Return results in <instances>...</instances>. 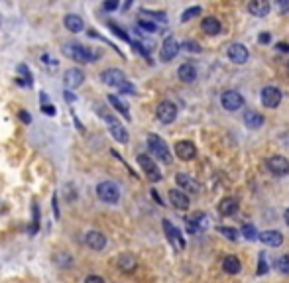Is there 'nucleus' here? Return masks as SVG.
Instances as JSON below:
<instances>
[{
	"label": "nucleus",
	"instance_id": "nucleus-1",
	"mask_svg": "<svg viewBox=\"0 0 289 283\" xmlns=\"http://www.w3.org/2000/svg\"><path fill=\"white\" fill-rule=\"evenodd\" d=\"M101 81L105 85H109L112 89H118L124 94H136V87L128 81V77L124 75V71L120 69H107L101 73Z\"/></svg>",
	"mask_w": 289,
	"mask_h": 283
},
{
	"label": "nucleus",
	"instance_id": "nucleus-2",
	"mask_svg": "<svg viewBox=\"0 0 289 283\" xmlns=\"http://www.w3.org/2000/svg\"><path fill=\"white\" fill-rule=\"evenodd\" d=\"M63 55L77 61V63H92L94 59L101 57V51H94L92 47L89 46H81V44H67L63 46Z\"/></svg>",
	"mask_w": 289,
	"mask_h": 283
},
{
	"label": "nucleus",
	"instance_id": "nucleus-3",
	"mask_svg": "<svg viewBox=\"0 0 289 283\" xmlns=\"http://www.w3.org/2000/svg\"><path fill=\"white\" fill-rule=\"evenodd\" d=\"M148 148H150L152 156L157 158L159 162H163V164H171L169 148H167V144L161 140L157 134H150V136H148Z\"/></svg>",
	"mask_w": 289,
	"mask_h": 283
},
{
	"label": "nucleus",
	"instance_id": "nucleus-4",
	"mask_svg": "<svg viewBox=\"0 0 289 283\" xmlns=\"http://www.w3.org/2000/svg\"><path fill=\"white\" fill-rule=\"evenodd\" d=\"M97 197L103 201V203H109V205H116L118 199H120V187L112 181H103L97 185Z\"/></svg>",
	"mask_w": 289,
	"mask_h": 283
},
{
	"label": "nucleus",
	"instance_id": "nucleus-5",
	"mask_svg": "<svg viewBox=\"0 0 289 283\" xmlns=\"http://www.w3.org/2000/svg\"><path fill=\"white\" fill-rule=\"evenodd\" d=\"M163 232H165V236H167V240H169V244L177 250V252H181L183 248H185V238H183V232L179 230L177 226H173L167 218L163 220Z\"/></svg>",
	"mask_w": 289,
	"mask_h": 283
},
{
	"label": "nucleus",
	"instance_id": "nucleus-6",
	"mask_svg": "<svg viewBox=\"0 0 289 283\" xmlns=\"http://www.w3.org/2000/svg\"><path fill=\"white\" fill-rule=\"evenodd\" d=\"M156 116L157 120L163 122V124H171V122H175V118H177V106H175L171 100H163V102L157 104Z\"/></svg>",
	"mask_w": 289,
	"mask_h": 283
},
{
	"label": "nucleus",
	"instance_id": "nucleus-7",
	"mask_svg": "<svg viewBox=\"0 0 289 283\" xmlns=\"http://www.w3.org/2000/svg\"><path fill=\"white\" fill-rule=\"evenodd\" d=\"M138 164L144 169V173L148 175L150 181H159V179H161V171H159V167H157L156 162H154L150 156L140 154V156H138Z\"/></svg>",
	"mask_w": 289,
	"mask_h": 283
},
{
	"label": "nucleus",
	"instance_id": "nucleus-8",
	"mask_svg": "<svg viewBox=\"0 0 289 283\" xmlns=\"http://www.w3.org/2000/svg\"><path fill=\"white\" fill-rule=\"evenodd\" d=\"M221 104H223L224 110L234 112V110H240L244 106V98H242V94L238 91H226L221 96Z\"/></svg>",
	"mask_w": 289,
	"mask_h": 283
},
{
	"label": "nucleus",
	"instance_id": "nucleus-9",
	"mask_svg": "<svg viewBox=\"0 0 289 283\" xmlns=\"http://www.w3.org/2000/svg\"><path fill=\"white\" fill-rule=\"evenodd\" d=\"M179 44L175 38H165L163 40V44L159 47V59L161 61H171V59H175L179 53Z\"/></svg>",
	"mask_w": 289,
	"mask_h": 283
},
{
	"label": "nucleus",
	"instance_id": "nucleus-10",
	"mask_svg": "<svg viewBox=\"0 0 289 283\" xmlns=\"http://www.w3.org/2000/svg\"><path fill=\"white\" fill-rule=\"evenodd\" d=\"M260 98H262V104H264V106H267V108H277L279 102H281V91H279L277 87H264Z\"/></svg>",
	"mask_w": 289,
	"mask_h": 283
},
{
	"label": "nucleus",
	"instance_id": "nucleus-11",
	"mask_svg": "<svg viewBox=\"0 0 289 283\" xmlns=\"http://www.w3.org/2000/svg\"><path fill=\"white\" fill-rule=\"evenodd\" d=\"M175 154H177L179 160H183V162H191V160H195V156H197V148H195V144L189 140H181L175 144Z\"/></svg>",
	"mask_w": 289,
	"mask_h": 283
},
{
	"label": "nucleus",
	"instance_id": "nucleus-12",
	"mask_svg": "<svg viewBox=\"0 0 289 283\" xmlns=\"http://www.w3.org/2000/svg\"><path fill=\"white\" fill-rule=\"evenodd\" d=\"M267 169H269L273 175H287L289 162L283 156H269V158H267Z\"/></svg>",
	"mask_w": 289,
	"mask_h": 283
},
{
	"label": "nucleus",
	"instance_id": "nucleus-13",
	"mask_svg": "<svg viewBox=\"0 0 289 283\" xmlns=\"http://www.w3.org/2000/svg\"><path fill=\"white\" fill-rule=\"evenodd\" d=\"M226 55H228V59L232 61V63H236V65H242L248 61V49H246L242 44H232V46L228 47V51H226Z\"/></svg>",
	"mask_w": 289,
	"mask_h": 283
},
{
	"label": "nucleus",
	"instance_id": "nucleus-14",
	"mask_svg": "<svg viewBox=\"0 0 289 283\" xmlns=\"http://www.w3.org/2000/svg\"><path fill=\"white\" fill-rule=\"evenodd\" d=\"M83 81H85V75H83V71L81 69H67L65 75H63V83H65L67 89H77V87H81L83 85Z\"/></svg>",
	"mask_w": 289,
	"mask_h": 283
},
{
	"label": "nucleus",
	"instance_id": "nucleus-15",
	"mask_svg": "<svg viewBox=\"0 0 289 283\" xmlns=\"http://www.w3.org/2000/svg\"><path fill=\"white\" fill-rule=\"evenodd\" d=\"M169 201H171V205L179 209V211H187L189 209V197H187V193H183L181 189H171L169 191Z\"/></svg>",
	"mask_w": 289,
	"mask_h": 283
},
{
	"label": "nucleus",
	"instance_id": "nucleus-16",
	"mask_svg": "<svg viewBox=\"0 0 289 283\" xmlns=\"http://www.w3.org/2000/svg\"><path fill=\"white\" fill-rule=\"evenodd\" d=\"M87 246H89L90 250H94V252L105 250V246H107V236L103 234V232H99V230H90L89 234H87Z\"/></svg>",
	"mask_w": 289,
	"mask_h": 283
},
{
	"label": "nucleus",
	"instance_id": "nucleus-17",
	"mask_svg": "<svg viewBox=\"0 0 289 283\" xmlns=\"http://www.w3.org/2000/svg\"><path fill=\"white\" fill-rule=\"evenodd\" d=\"M258 240H262L269 248H277L283 244V234L277 230H264L262 234H258Z\"/></svg>",
	"mask_w": 289,
	"mask_h": 283
},
{
	"label": "nucleus",
	"instance_id": "nucleus-18",
	"mask_svg": "<svg viewBox=\"0 0 289 283\" xmlns=\"http://www.w3.org/2000/svg\"><path fill=\"white\" fill-rule=\"evenodd\" d=\"M269 2L267 0H252L250 4H248V12L252 14V16H256V18H264L269 14Z\"/></svg>",
	"mask_w": 289,
	"mask_h": 283
},
{
	"label": "nucleus",
	"instance_id": "nucleus-19",
	"mask_svg": "<svg viewBox=\"0 0 289 283\" xmlns=\"http://www.w3.org/2000/svg\"><path fill=\"white\" fill-rule=\"evenodd\" d=\"M175 183H177L183 191H187V193H199V189H201L199 183H197V181H195L191 175H187V173H177Z\"/></svg>",
	"mask_w": 289,
	"mask_h": 283
},
{
	"label": "nucleus",
	"instance_id": "nucleus-20",
	"mask_svg": "<svg viewBox=\"0 0 289 283\" xmlns=\"http://www.w3.org/2000/svg\"><path fill=\"white\" fill-rule=\"evenodd\" d=\"M207 226V216L203 212H195L187 218V230L189 232H199Z\"/></svg>",
	"mask_w": 289,
	"mask_h": 283
},
{
	"label": "nucleus",
	"instance_id": "nucleus-21",
	"mask_svg": "<svg viewBox=\"0 0 289 283\" xmlns=\"http://www.w3.org/2000/svg\"><path fill=\"white\" fill-rule=\"evenodd\" d=\"M177 77L183 83H193L197 79V67L193 63H183L177 69Z\"/></svg>",
	"mask_w": 289,
	"mask_h": 283
},
{
	"label": "nucleus",
	"instance_id": "nucleus-22",
	"mask_svg": "<svg viewBox=\"0 0 289 283\" xmlns=\"http://www.w3.org/2000/svg\"><path fill=\"white\" fill-rule=\"evenodd\" d=\"M201 28H203V32H205V34H209V36H217V34H221L223 24L219 22L215 16H207V18H203Z\"/></svg>",
	"mask_w": 289,
	"mask_h": 283
},
{
	"label": "nucleus",
	"instance_id": "nucleus-23",
	"mask_svg": "<svg viewBox=\"0 0 289 283\" xmlns=\"http://www.w3.org/2000/svg\"><path fill=\"white\" fill-rule=\"evenodd\" d=\"M109 132H111V136L114 138L116 142H120V144H128V130L120 124V122H112L109 124Z\"/></svg>",
	"mask_w": 289,
	"mask_h": 283
},
{
	"label": "nucleus",
	"instance_id": "nucleus-24",
	"mask_svg": "<svg viewBox=\"0 0 289 283\" xmlns=\"http://www.w3.org/2000/svg\"><path fill=\"white\" fill-rule=\"evenodd\" d=\"M236 211H238V201L234 197H224L219 203V212L223 216H232V214H236Z\"/></svg>",
	"mask_w": 289,
	"mask_h": 283
},
{
	"label": "nucleus",
	"instance_id": "nucleus-25",
	"mask_svg": "<svg viewBox=\"0 0 289 283\" xmlns=\"http://www.w3.org/2000/svg\"><path fill=\"white\" fill-rule=\"evenodd\" d=\"M63 24H65L67 30L73 32V34H79V32L85 30V22H83L81 16H77V14H67L65 18H63Z\"/></svg>",
	"mask_w": 289,
	"mask_h": 283
},
{
	"label": "nucleus",
	"instance_id": "nucleus-26",
	"mask_svg": "<svg viewBox=\"0 0 289 283\" xmlns=\"http://www.w3.org/2000/svg\"><path fill=\"white\" fill-rule=\"evenodd\" d=\"M118 267L122 269V271H126V273H132L134 269L138 267V261L134 258L130 252H124L120 258H118Z\"/></svg>",
	"mask_w": 289,
	"mask_h": 283
},
{
	"label": "nucleus",
	"instance_id": "nucleus-27",
	"mask_svg": "<svg viewBox=\"0 0 289 283\" xmlns=\"http://www.w3.org/2000/svg\"><path fill=\"white\" fill-rule=\"evenodd\" d=\"M109 102L112 104V108L118 112V114H122L124 118H128L130 120V110H128V104L120 98V96H116V94H109Z\"/></svg>",
	"mask_w": 289,
	"mask_h": 283
},
{
	"label": "nucleus",
	"instance_id": "nucleus-28",
	"mask_svg": "<svg viewBox=\"0 0 289 283\" xmlns=\"http://www.w3.org/2000/svg\"><path fill=\"white\" fill-rule=\"evenodd\" d=\"M244 124L248 128L256 130V128H260V126L264 124V116H262L260 112H256V110H248L244 114Z\"/></svg>",
	"mask_w": 289,
	"mask_h": 283
},
{
	"label": "nucleus",
	"instance_id": "nucleus-29",
	"mask_svg": "<svg viewBox=\"0 0 289 283\" xmlns=\"http://www.w3.org/2000/svg\"><path fill=\"white\" fill-rule=\"evenodd\" d=\"M240 267H242V263H240V259L236 258V256H226L223 261V269L226 273H230V275H236L238 271H240Z\"/></svg>",
	"mask_w": 289,
	"mask_h": 283
},
{
	"label": "nucleus",
	"instance_id": "nucleus-30",
	"mask_svg": "<svg viewBox=\"0 0 289 283\" xmlns=\"http://www.w3.org/2000/svg\"><path fill=\"white\" fill-rule=\"evenodd\" d=\"M40 230V205L34 201L32 203V226H30V234H36Z\"/></svg>",
	"mask_w": 289,
	"mask_h": 283
},
{
	"label": "nucleus",
	"instance_id": "nucleus-31",
	"mask_svg": "<svg viewBox=\"0 0 289 283\" xmlns=\"http://www.w3.org/2000/svg\"><path fill=\"white\" fill-rule=\"evenodd\" d=\"M55 263L59 265V267H71L73 265V259H71V256L69 254H65V252H59V254H55Z\"/></svg>",
	"mask_w": 289,
	"mask_h": 283
},
{
	"label": "nucleus",
	"instance_id": "nucleus-32",
	"mask_svg": "<svg viewBox=\"0 0 289 283\" xmlns=\"http://www.w3.org/2000/svg\"><path fill=\"white\" fill-rule=\"evenodd\" d=\"M18 75H22V81L26 83V87H30V85L34 83V81H32V73L28 69V65L20 63V65H18Z\"/></svg>",
	"mask_w": 289,
	"mask_h": 283
},
{
	"label": "nucleus",
	"instance_id": "nucleus-33",
	"mask_svg": "<svg viewBox=\"0 0 289 283\" xmlns=\"http://www.w3.org/2000/svg\"><path fill=\"white\" fill-rule=\"evenodd\" d=\"M201 14V6H193V8H189V10H185L183 12V16H181V22H189V20H193L195 16H199Z\"/></svg>",
	"mask_w": 289,
	"mask_h": 283
},
{
	"label": "nucleus",
	"instance_id": "nucleus-34",
	"mask_svg": "<svg viewBox=\"0 0 289 283\" xmlns=\"http://www.w3.org/2000/svg\"><path fill=\"white\" fill-rule=\"evenodd\" d=\"M109 28H111V30L114 32V34H116V36H118V38H122L124 42H132V40H130V36H128V34H126V32H124V30H122L118 24L109 22Z\"/></svg>",
	"mask_w": 289,
	"mask_h": 283
},
{
	"label": "nucleus",
	"instance_id": "nucleus-35",
	"mask_svg": "<svg viewBox=\"0 0 289 283\" xmlns=\"http://www.w3.org/2000/svg\"><path fill=\"white\" fill-rule=\"evenodd\" d=\"M42 61H44V67H47V69H51V71L57 69V59L51 57L49 53H42Z\"/></svg>",
	"mask_w": 289,
	"mask_h": 283
},
{
	"label": "nucleus",
	"instance_id": "nucleus-36",
	"mask_svg": "<svg viewBox=\"0 0 289 283\" xmlns=\"http://www.w3.org/2000/svg\"><path fill=\"white\" fill-rule=\"evenodd\" d=\"M138 26H140L142 30L150 32V34H154V32H157V26H156V24L150 22V20H146V18H140V20H138Z\"/></svg>",
	"mask_w": 289,
	"mask_h": 283
},
{
	"label": "nucleus",
	"instance_id": "nucleus-37",
	"mask_svg": "<svg viewBox=\"0 0 289 283\" xmlns=\"http://www.w3.org/2000/svg\"><path fill=\"white\" fill-rule=\"evenodd\" d=\"M277 269L281 271V273H285V275H289V256H281V258L277 259Z\"/></svg>",
	"mask_w": 289,
	"mask_h": 283
},
{
	"label": "nucleus",
	"instance_id": "nucleus-38",
	"mask_svg": "<svg viewBox=\"0 0 289 283\" xmlns=\"http://www.w3.org/2000/svg\"><path fill=\"white\" fill-rule=\"evenodd\" d=\"M219 232L226 236L228 240H238V230H236V228H228V226H221V228H219Z\"/></svg>",
	"mask_w": 289,
	"mask_h": 283
},
{
	"label": "nucleus",
	"instance_id": "nucleus-39",
	"mask_svg": "<svg viewBox=\"0 0 289 283\" xmlns=\"http://www.w3.org/2000/svg\"><path fill=\"white\" fill-rule=\"evenodd\" d=\"M242 234H244V238H248V240H256V238H258V232H256V228H254L252 224H244V226H242Z\"/></svg>",
	"mask_w": 289,
	"mask_h": 283
},
{
	"label": "nucleus",
	"instance_id": "nucleus-40",
	"mask_svg": "<svg viewBox=\"0 0 289 283\" xmlns=\"http://www.w3.org/2000/svg\"><path fill=\"white\" fill-rule=\"evenodd\" d=\"M51 207H53V216L59 220V205H57V193H53V199H51Z\"/></svg>",
	"mask_w": 289,
	"mask_h": 283
},
{
	"label": "nucleus",
	"instance_id": "nucleus-41",
	"mask_svg": "<svg viewBox=\"0 0 289 283\" xmlns=\"http://www.w3.org/2000/svg\"><path fill=\"white\" fill-rule=\"evenodd\" d=\"M42 112L47 114V116H55V112H57V110H55V106H53V104H42Z\"/></svg>",
	"mask_w": 289,
	"mask_h": 283
},
{
	"label": "nucleus",
	"instance_id": "nucleus-42",
	"mask_svg": "<svg viewBox=\"0 0 289 283\" xmlns=\"http://www.w3.org/2000/svg\"><path fill=\"white\" fill-rule=\"evenodd\" d=\"M183 47H185L187 51H195V53H197V51H201V46L197 44V42H185V44H183Z\"/></svg>",
	"mask_w": 289,
	"mask_h": 283
},
{
	"label": "nucleus",
	"instance_id": "nucleus-43",
	"mask_svg": "<svg viewBox=\"0 0 289 283\" xmlns=\"http://www.w3.org/2000/svg\"><path fill=\"white\" fill-rule=\"evenodd\" d=\"M267 271V263L264 256H260V263H258V275H262V273H266Z\"/></svg>",
	"mask_w": 289,
	"mask_h": 283
},
{
	"label": "nucleus",
	"instance_id": "nucleus-44",
	"mask_svg": "<svg viewBox=\"0 0 289 283\" xmlns=\"http://www.w3.org/2000/svg\"><path fill=\"white\" fill-rule=\"evenodd\" d=\"M103 8L109 10V12H111V10H116V8H118V2H116V0H107V2L103 4Z\"/></svg>",
	"mask_w": 289,
	"mask_h": 283
},
{
	"label": "nucleus",
	"instance_id": "nucleus-45",
	"mask_svg": "<svg viewBox=\"0 0 289 283\" xmlns=\"http://www.w3.org/2000/svg\"><path fill=\"white\" fill-rule=\"evenodd\" d=\"M18 118L22 120L24 124H30V122H32V116H30L26 110H20V112H18Z\"/></svg>",
	"mask_w": 289,
	"mask_h": 283
},
{
	"label": "nucleus",
	"instance_id": "nucleus-46",
	"mask_svg": "<svg viewBox=\"0 0 289 283\" xmlns=\"http://www.w3.org/2000/svg\"><path fill=\"white\" fill-rule=\"evenodd\" d=\"M85 283H105V279H103L101 275H89V277L85 279Z\"/></svg>",
	"mask_w": 289,
	"mask_h": 283
},
{
	"label": "nucleus",
	"instance_id": "nucleus-47",
	"mask_svg": "<svg viewBox=\"0 0 289 283\" xmlns=\"http://www.w3.org/2000/svg\"><path fill=\"white\" fill-rule=\"evenodd\" d=\"M258 40H260V44H267L271 38H269V34H260V38H258Z\"/></svg>",
	"mask_w": 289,
	"mask_h": 283
},
{
	"label": "nucleus",
	"instance_id": "nucleus-48",
	"mask_svg": "<svg viewBox=\"0 0 289 283\" xmlns=\"http://www.w3.org/2000/svg\"><path fill=\"white\" fill-rule=\"evenodd\" d=\"M63 94H65L67 100H71V102H73V100H77V96H75V94L71 93V91H65V93H63Z\"/></svg>",
	"mask_w": 289,
	"mask_h": 283
},
{
	"label": "nucleus",
	"instance_id": "nucleus-49",
	"mask_svg": "<svg viewBox=\"0 0 289 283\" xmlns=\"http://www.w3.org/2000/svg\"><path fill=\"white\" fill-rule=\"evenodd\" d=\"M277 49L285 53V51H289V46H287V44H277Z\"/></svg>",
	"mask_w": 289,
	"mask_h": 283
},
{
	"label": "nucleus",
	"instance_id": "nucleus-50",
	"mask_svg": "<svg viewBox=\"0 0 289 283\" xmlns=\"http://www.w3.org/2000/svg\"><path fill=\"white\" fill-rule=\"evenodd\" d=\"M283 218H285V222H287V226H289V209L285 211V214H283Z\"/></svg>",
	"mask_w": 289,
	"mask_h": 283
}]
</instances>
